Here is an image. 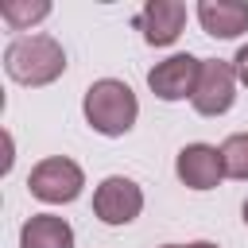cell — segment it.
<instances>
[{
    "mask_svg": "<svg viewBox=\"0 0 248 248\" xmlns=\"http://www.w3.org/2000/svg\"><path fill=\"white\" fill-rule=\"evenodd\" d=\"M4 70L19 85H50L66 74V50L54 35H19L4 50Z\"/></svg>",
    "mask_w": 248,
    "mask_h": 248,
    "instance_id": "6da1fadb",
    "label": "cell"
},
{
    "mask_svg": "<svg viewBox=\"0 0 248 248\" xmlns=\"http://www.w3.org/2000/svg\"><path fill=\"white\" fill-rule=\"evenodd\" d=\"M81 112L89 120L93 132L101 136H124L132 132L136 116H140V101L132 93V85L116 81V78H101L85 89V101H81Z\"/></svg>",
    "mask_w": 248,
    "mask_h": 248,
    "instance_id": "7a4b0ae2",
    "label": "cell"
},
{
    "mask_svg": "<svg viewBox=\"0 0 248 248\" xmlns=\"http://www.w3.org/2000/svg\"><path fill=\"white\" fill-rule=\"evenodd\" d=\"M81 186H85V174H81V167H78L74 159H66V155H50V159L35 163L31 174H27L31 198H39V202H46V205H66V202H74V198L81 194Z\"/></svg>",
    "mask_w": 248,
    "mask_h": 248,
    "instance_id": "3957f363",
    "label": "cell"
},
{
    "mask_svg": "<svg viewBox=\"0 0 248 248\" xmlns=\"http://www.w3.org/2000/svg\"><path fill=\"white\" fill-rule=\"evenodd\" d=\"M236 101V74H232V62L225 58H202V74H198V89L190 97L194 112L202 116H221L229 112Z\"/></svg>",
    "mask_w": 248,
    "mask_h": 248,
    "instance_id": "277c9868",
    "label": "cell"
},
{
    "mask_svg": "<svg viewBox=\"0 0 248 248\" xmlns=\"http://www.w3.org/2000/svg\"><path fill=\"white\" fill-rule=\"evenodd\" d=\"M198 74H202V58L170 54V58H163V62H155L147 70V89L159 101H186L198 89Z\"/></svg>",
    "mask_w": 248,
    "mask_h": 248,
    "instance_id": "5b68a950",
    "label": "cell"
},
{
    "mask_svg": "<svg viewBox=\"0 0 248 248\" xmlns=\"http://www.w3.org/2000/svg\"><path fill=\"white\" fill-rule=\"evenodd\" d=\"M140 209H143V190L124 174H108L93 190V213L105 225H128L140 217Z\"/></svg>",
    "mask_w": 248,
    "mask_h": 248,
    "instance_id": "8992f818",
    "label": "cell"
},
{
    "mask_svg": "<svg viewBox=\"0 0 248 248\" xmlns=\"http://www.w3.org/2000/svg\"><path fill=\"white\" fill-rule=\"evenodd\" d=\"M174 174L190 190H213L225 178L221 147H213V143H186L178 151V159H174Z\"/></svg>",
    "mask_w": 248,
    "mask_h": 248,
    "instance_id": "52a82bcc",
    "label": "cell"
},
{
    "mask_svg": "<svg viewBox=\"0 0 248 248\" xmlns=\"http://www.w3.org/2000/svg\"><path fill=\"white\" fill-rule=\"evenodd\" d=\"M136 27L143 31V43L170 46L186 27V4L182 0H147L143 12L136 16Z\"/></svg>",
    "mask_w": 248,
    "mask_h": 248,
    "instance_id": "ba28073f",
    "label": "cell"
},
{
    "mask_svg": "<svg viewBox=\"0 0 248 248\" xmlns=\"http://www.w3.org/2000/svg\"><path fill=\"white\" fill-rule=\"evenodd\" d=\"M198 23L213 39H236L248 31V4L244 0H202Z\"/></svg>",
    "mask_w": 248,
    "mask_h": 248,
    "instance_id": "9c48e42d",
    "label": "cell"
},
{
    "mask_svg": "<svg viewBox=\"0 0 248 248\" xmlns=\"http://www.w3.org/2000/svg\"><path fill=\"white\" fill-rule=\"evenodd\" d=\"M19 248H74V229L66 217L35 213L19 229Z\"/></svg>",
    "mask_w": 248,
    "mask_h": 248,
    "instance_id": "30bf717a",
    "label": "cell"
},
{
    "mask_svg": "<svg viewBox=\"0 0 248 248\" xmlns=\"http://www.w3.org/2000/svg\"><path fill=\"white\" fill-rule=\"evenodd\" d=\"M46 16H50V4L46 0H4L0 4V19L8 27H16V31H27L31 23H39Z\"/></svg>",
    "mask_w": 248,
    "mask_h": 248,
    "instance_id": "8fae6325",
    "label": "cell"
},
{
    "mask_svg": "<svg viewBox=\"0 0 248 248\" xmlns=\"http://www.w3.org/2000/svg\"><path fill=\"white\" fill-rule=\"evenodd\" d=\"M221 163H225V174L229 178H248V132H236L221 143Z\"/></svg>",
    "mask_w": 248,
    "mask_h": 248,
    "instance_id": "7c38bea8",
    "label": "cell"
},
{
    "mask_svg": "<svg viewBox=\"0 0 248 248\" xmlns=\"http://www.w3.org/2000/svg\"><path fill=\"white\" fill-rule=\"evenodd\" d=\"M232 74H236L240 85H248V43L236 50V58H232Z\"/></svg>",
    "mask_w": 248,
    "mask_h": 248,
    "instance_id": "4fadbf2b",
    "label": "cell"
},
{
    "mask_svg": "<svg viewBox=\"0 0 248 248\" xmlns=\"http://www.w3.org/2000/svg\"><path fill=\"white\" fill-rule=\"evenodd\" d=\"M186 248H217L213 240H194V244H186Z\"/></svg>",
    "mask_w": 248,
    "mask_h": 248,
    "instance_id": "5bb4252c",
    "label": "cell"
},
{
    "mask_svg": "<svg viewBox=\"0 0 248 248\" xmlns=\"http://www.w3.org/2000/svg\"><path fill=\"white\" fill-rule=\"evenodd\" d=\"M240 217H244V225H248V202H244V205H240Z\"/></svg>",
    "mask_w": 248,
    "mask_h": 248,
    "instance_id": "9a60e30c",
    "label": "cell"
},
{
    "mask_svg": "<svg viewBox=\"0 0 248 248\" xmlns=\"http://www.w3.org/2000/svg\"><path fill=\"white\" fill-rule=\"evenodd\" d=\"M163 248H182V244H163Z\"/></svg>",
    "mask_w": 248,
    "mask_h": 248,
    "instance_id": "2e32d148",
    "label": "cell"
}]
</instances>
